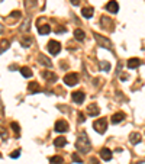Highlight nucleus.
Returning <instances> with one entry per match:
<instances>
[{
    "label": "nucleus",
    "instance_id": "f257e3e1",
    "mask_svg": "<svg viewBox=\"0 0 145 164\" xmlns=\"http://www.w3.org/2000/svg\"><path fill=\"white\" fill-rule=\"evenodd\" d=\"M75 148L80 153H83V154H87L92 150V142H90V139H89V137H87L86 132H81L78 135V138L75 141Z\"/></svg>",
    "mask_w": 145,
    "mask_h": 164
},
{
    "label": "nucleus",
    "instance_id": "f03ea898",
    "mask_svg": "<svg viewBox=\"0 0 145 164\" xmlns=\"http://www.w3.org/2000/svg\"><path fill=\"white\" fill-rule=\"evenodd\" d=\"M93 37H94L96 42H97L102 48H106V49H109V51H113V45H112V42H110L109 38L103 37V35H100V34H96V32L93 34Z\"/></svg>",
    "mask_w": 145,
    "mask_h": 164
},
{
    "label": "nucleus",
    "instance_id": "7ed1b4c3",
    "mask_svg": "<svg viewBox=\"0 0 145 164\" xmlns=\"http://www.w3.org/2000/svg\"><path fill=\"white\" fill-rule=\"evenodd\" d=\"M93 128H94L96 132H99V134H105L106 129H108V121H106L105 118L96 119V121L93 122Z\"/></svg>",
    "mask_w": 145,
    "mask_h": 164
},
{
    "label": "nucleus",
    "instance_id": "20e7f679",
    "mask_svg": "<svg viewBox=\"0 0 145 164\" xmlns=\"http://www.w3.org/2000/svg\"><path fill=\"white\" fill-rule=\"evenodd\" d=\"M64 83L67 84V86H75L77 83H78V74H75V73H68V74H65L64 76Z\"/></svg>",
    "mask_w": 145,
    "mask_h": 164
},
{
    "label": "nucleus",
    "instance_id": "39448f33",
    "mask_svg": "<svg viewBox=\"0 0 145 164\" xmlns=\"http://www.w3.org/2000/svg\"><path fill=\"white\" fill-rule=\"evenodd\" d=\"M48 51H49V54H52V55H57L60 51H61V44L58 41H54V39H51V41L48 42Z\"/></svg>",
    "mask_w": 145,
    "mask_h": 164
},
{
    "label": "nucleus",
    "instance_id": "423d86ee",
    "mask_svg": "<svg viewBox=\"0 0 145 164\" xmlns=\"http://www.w3.org/2000/svg\"><path fill=\"white\" fill-rule=\"evenodd\" d=\"M71 97L75 103H83L84 99H86V93L81 92V90H77V92H74V93L71 94Z\"/></svg>",
    "mask_w": 145,
    "mask_h": 164
},
{
    "label": "nucleus",
    "instance_id": "0eeeda50",
    "mask_svg": "<svg viewBox=\"0 0 145 164\" xmlns=\"http://www.w3.org/2000/svg\"><path fill=\"white\" fill-rule=\"evenodd\" d=\"M106 10L110 12V13H118L119 12V4L116 0H109L106 3Z\"/></svg>",
    "mask_w": 145,
    "mask_h": 164
},
{
    "label": "nucleus",
    "instance_id": "6e6552de",
    "mask_svg": "<svg viewBox=\"0 0 145 164\" xmlns=\"http://www.w3.org/2000/svg\"><path fill=\"white\" fill-rule=\"evenodd\" d=\"M142 141V135L139 134V132H131L129 134V142L132 144V145H137V144H139Z\"/></svg>",
    "mask_w": 145,
    "mask_h": 164
},
{
    "label": "nucleus",
    "instance_id": "1a4fd4ad",
    "mask_svg": "<svg viewBox=\"0 0 145 164\" xmlns=\"http://www.w3.org/2000/svg\"><path fill=\"white\" fill-rule=\"evenodd\" d=\"M55 131L57 132H67L68 131V123L65 122V121H63V119L57 121L55 122Z\"/></svg>",
    "mask_w": 145,
    "mask_h": 164
},
{
    "label": "nucleus",
    "instance_id": "9d476101",
    "mask_svg": "<svg viewBox=\"0 0 145 164\" xmlns=\"http://www.w3.org/2000/svg\"><path fill=\"white\" fill-rule=\"evenodd\" d=\"M87 113H89V116H97L100 113V109L96 103H92L87 106Z\"/></svg>",
    "mask_w": 145,
    "mask_h": 164
},
{
    "label": "nucleus",
    "instance_id": "9b49d317",
    "mask_svg": "<svg viewBox=\"0 0 145 164\" xmlns=\"http://www.w3.org/2000/svg\"><path fill=\"white\" fill-rule=\"evenodd\" d=\"M42 77H44L46 82H49V83L57 82V74H55V73H52V71H49V70L42 71Z\"/></svg>",
    "mask_w": 145,
    "mask_h": 164
},
{
    "label": "nucleus",
    "instance_id": "f8f14e48",
    "mask_svg": "<svg viewBox=\"0 0 145 164\" xmlns=\"http://www.w3.org/2000/svg\"><path fill=\"white\" fill-rule=\"evenodd\" d=\"M38 61L44 65V67H48V68H51L52 67V63H51V60L48 58V57H45L44 54H39V57H38Z\"/></svg>",
    "mask_w": 145,
    "mask_h": 164
},
{
    "label": "nucleus",
    "instance_id": "ddd939ff",
    "mask_svg": "<svg viewBox=\"0 0 145 164\" xmlns=\"http://www.w3.org/2000/svg\"><path fill=\"white\" fill-rule=\"evenodd\" d=\"M126 65H128V68H131V70L138 68V67L141 65V60H139V58H129L128 63H126Z\"/></svg>",
    "mask_w": 145,
    "mask_h": 164
},
{
    "label": "nucleus",
    "instance_id": "4468645a",
    "mask_svg": "<svg viewBox=\"0 0 145 164\" xmlns=\"http://www.w3.org/2000/svg\"><path fill=\"white\" fill-rule=\"evenodd\" d=\"M38 32H39V35H48L49 32H51V26L48 25V23H41V25H38Z\"/></svg>",
    "mask_w": 145,
    "mask_h": 164
},
{
    "label": "nucleus",
    "instance_id": "2eb2a0df",
    "mask_svg": "<svg viewBox=\"0 0 145 164\" xmlns=\"http://www.w3.org/2000/svg\"><path fill=\"white\" fill-rule=\"evenodd\" d=\"M123 119H125V113H123V112H118V113H115V115L112 116L110 121H112L113 125H116V123H120Z\"/></svg>",
    "mask_w": 145,
    "mask_h": 164
},
{
    "label": "nucleus",
    "instance_id": "dca6fc26",
    "mask_svg": "<svg viewBox=\"0 0 145 164\" xmlns=\"http://www.w3.org/2000/svg\"><path fill=\"white\" fill-rule=\"evenodd\" d=\"M100 157L105 160V161H110L112 160V151L109 148H102L100 150Z\"/></svg>",
    "mask_w": 145,
    "mask_h": 164
},
{
    "label": "nucleus",
    "instance_id": "f3484780",
    "mask_svg": "<svg viewBox=\"0 0 145 164\" xmlns=\"http://www.w3.org/2000/svg\"><path fill=\"white\" fill-rule=\"evenodd\" d=\"M81 15H83L86 19H90V18H93V15H94V9H93V7H83V9H81Z\"/></svg>",
    "mask_w": 145,
    "mask_h": 164
},
{
    "label": "nucleus",
    "instance_id": "a211bd4d",
    "mask_svg": "<svg viewBox=\"0 0 145 164\" xmlns=\"http://www.w3.org/2000/svg\"><path fill=\"white\" fill-rule=\"evenodd\" d=\"M54 145H55V147H58V148H63V147H65V145H67V139H65L64 137H58V138H55Z\"/></svg>",
    "mask_w": 145,
    "mask_h": 164
},
{
    "label": "nucleus",
    "instance_id": "6ab92c4d",
    "mask_svg": "<svg viewBox=\"0 0 145 164\" xmlns=\"http://www.w3.org/2000/svg\"><path fill=\"white\" fill-rule=\"evenodd\" d=\"M74 38H75V41H78V42L84 41V38H86L84 31H81V29H75V31H74Z\"/></svg>",
    "mask_w": 145,
    "mask_h": 164
},
{
    "label": "nucleus",
    "instance_id": "aec40b11",
    "mask_svg": "<svg viewBox=\"0 0 145 164\" xmlns=\"http://www.w3.org/2000/svg\"><path fill=\"white\" fill-rule=\"evenodd\" d=\"M20 74H22L23 77H26V79H31L34 73H32V70H31L29 67H22V68H20Z\"/></svg>",
    "mask_w": 145,
    "mask_h": 164
},
{
    "label": "nucleus",
    "instance_id": "412c9836",
    "mask_svg": "<svg viewBox=\"0 0 145 164\" xmlns=\"http://www.w3.org/2000/svg\"><path fill=\"white\" fill-rule=\"evenodd\" d=\"M100 22H102V26L105 28V26H109V31H112L113 29V25H110V23H113L109 18H105V16H102V19H100Z\"/></svg>",
    "mask_w": 145,
    "mask_h": 164
},
{
    "label": "nucleus",
    "instance_id": "4be33fe9",
    "mask_svg": "<svg viewBox=\"0 0 145 164\" xmlns=\"http://www.w3.org/2000/svg\"><path fill=\"white\" fill-rule=\"evenodd\" d=\"M28 89H29V92H32V93H35V92H39L41 90V86L35 82H31L29 83V86H28Z\"/></svg>",
    "mask_w": 145,
    "mask_h": 164
},
{
    "label": "nucleus",
    "instance_id": "5701e85b",
    "mask_svg": "<svg viewBox=\"0 0 145 164\" xmlns=\"http://www.w3.org/2000/svg\"><path fill=\"white\" fill-rule=\"evenodd\" d=\"M49 163L51 164H63L64 163V160H63L61 156H54V157L49 158Z\"/></svg>",
    "mask_w": 145,
    "mask_h": 164
},
{
    "label": "nucleus",
    "instance_id": "b1692460",
    "mask_svg": "<svg viewBox=\"0 0 145 164\" xmlns=\"http://www.w3.org/2000/svg\"><path fill=\"white\" fill-rule=\"evenodd\" d=\"M29 28H31V19H26V20L20 25V31H22V32H28Z\"/></svg>",
    "mask_w": 145,
    "mask_h": 164
},
{
    "label": "nucleus",
    "instance_id": "393cba45",
    "mask_svg": "<svg viewBox=\"0 0 145 164\" xmlns=\"http://www.w3.org/2000/svg\"><path fill=\"white\" fill-rule=\"evenodd\" d=\"M99 67H100L102 71H109L110 70V63L109 61H100L99 63Z\"/></svg>",
    "mask_w": 145,
    "mask_h": 164
},
{
    "label": "nucleus",
    "instance_id": "a878e982",
    "mask_svg": "<svg viewBox=\"0 0 145 164\" xmlns=\"http://www.w3.org/2000/svg\"><path fill=\"white\" fill-rule=\"evenodd\" d=\"M9 45H10V42L7 41V39H1V41H0V46H1V48H0V54L4 52V51L9 48Z\"/></svg>",
    "mask_w": 145,
    "mask_h": 164
},
{
    "label": "nucleus",
    "instance_id": "bb28decb",
    "mask_svg": "<svg viewBox=\"0 0 145 164\" xmlns=\"http://www.w3.org/2000/svg\"><path fill=\"white\" fill-rule=\"evenodd\" d=\"M20 44H22L25 48H28V46H31V44H32V38H29V37H23L22 41H20Z\"/></svg>",
    "mask_w": 145,
    "mask_h": 164
},
{
    "label": "nucleus",
    "instance_id": "cd10ccee",
    "mask_svg": "<svg viewBox=\"0 0 145 164\" xmlns=\"http://www.w3.org/2000/svg\"><path fill=\"white\" fill-rule=\"evenodd\" d=\"M10 128L13 129V132H15L16 135H19V134H20V128H19L18 122H12V123H10Z\"/></svg>",
    "mask_w": 145,
    "mask_h": 164
},
{
    "label": "nucleus",
    "instance_id": "c85d7f7f",
    "mask_svg": "<svg viewBox=\"0 0 145 164\" xmlns=\"http://www.w3.org/2000/svg\"><path fill=\"white\" fill-rule=\"evenodd\" d=\"M0 135H1V139H3V141L7 139V131H6L3 126H0Z\"/></svg>",
    "mask_w": 145,
    "mask_h": 164
},
{
    "label": "nucleus",
    "instance_id": "c756f323",
    "mask_svg": "<svg viewBox=\"0 0 145 164\" xmlns=\"http://www.w3.org/2000/svg\"><path fill=\"white\" fill-rule=\"evenodd\" d=\"M71 158H72V161H74V163H81V158H80V156H78L77 153H72Z\"/></svg>",
    "mask_w": 145,
    "mask_h": 164
},
{
    "label": "nucleus",
    "instance_id": "7c9ffc66",
    "mask_svg": "<svg viewBox=\"0 0 145 164\" xmlns=\"http://www.w3.org/2000/svg\"><path fill=\"white\" fill-rule=\"evenodd\" d=\"M19 156H20V150H16L10 154V158H19Z\"/></svg>",
    "mask_w": 145,
    "mask_h": 164
},
{
    "label": "nucleus",
    "instance_id": "2f4dec72",
    "mask_svg": "<svg viewBox=\"0 0 145 164\" xmlns=\"http://www.w3.org/2000/svg\"><path fill=\"white\" fill-rule=\"evenodd\" d=\"M65 31H67L65 26H57V28H55V32H57V34H63V32H65Z\"/></svg>",
    "mask_w": 145,
    "mask_h": 164
},
{
    "label": "nucleus",
    "instance_id": "473e14b6",
    "mask_svg": "<svg viewBox=\"0 0 145 164\" xmlns=\"http://www.w3.org/2000/svg\"><path fill=\"white\" fill-rule=\"evenodd\" d=\"M10 18H15V19H18V18H20V12L19 10H15L12 15H10Z\"/></svg>",
    "mask_w": 145,
    "mask_h": 164
},
{
    "label": "nucleus",
    "instance_id": "72a5a7b5",
    "mask_svg": "<svg viewBox=\"0 0 145 164\" xmlns=\"http://www.w3.org/2000/svg\"><path fill=\"white\" fill-rule=\"evenodd\" d=\"M84 121H86V116H84V115H83L81 112H78V122H80V123H83Z\"/></svg>",
    "mask_w": 145,
    "mask_h": 164
},
{
    "label": "nucleus",
    "instance_id": "f704fd0d",
    "mask_svg": "<svg viewBox=\"0 0 145 164\" xmlns=\"http://www.w3.org/2000/svg\"><path fill=\"white\" fill-rule=\"evenodd\" d=\"M90 164H100L97 158H90Z\"/></svg>",
    "mask_w": 145,
    "mask_h": 164
},
{
    "label": "nucleus",
    "instance_id": "c9c22d12",
    "mask_svg": "<svg viewBox=\"0 0 145 164\" xmlns=\"http://www.w3.org/2000/svg\"><path fill=\"white\" fill-rule=\"evenodd\" d=\"M71 1V4H74V6H78L80 4V0H70Z\"/></svg>",
    "mask_w": 145,
    "mask_h": 164
},
{
    "label": "nucleus",
    "instance_id": "e433bc0d",
    "mask_svg": "<svg viewBox=\"0 0 145 164\" xmlns=\"http://www.w3.org/2000/svg\"><path fill=\"white\" fill-rule=\"evenodd\" d=\"M128 79V76L126 74H123V76H120V80H126Z\"/></svg>",
    "mask_w": 145,
    "mask_h": 164
},
{
    "label": "nucleus",
    "instance_id": "4c0bfd02",
    "mask_svg": "<svg viewBox=\"0 0 145 164\" xmlns=\"http://www.w3.org/2000/svg\"><path fill=\"white\" fill-rule=\"evenodd\" d=\"M3 32H4V28H3V25L0 23V34H3Z\"/></svg>",
    "mask_w": 145,
    "mask_h": 164
},
{
    "label": "nucleus",
    "instance_id": "58836bf2",
    "mask_svg": "<svg viewBox=\"0 0 145 164\" xmlns=\"http://www.w3.org/2000/svg\"><path fill=\"white\" fill-rule=\"evenodd\" d=\"M135 164H145V161H138V163H135Z\"/></svg>",
    "mask_w": 145,
    "mask_h": 164
},
{
    "label": "nucleus",
    "instance_id": "ea45409f",
    "mask_svg": "<svg viewBox=\"0 0 145 164\" xmlns=\"http://www.w3.org/2000/svg\"><path fill=\"white\" fill-rule=\"evenodd\" d=\"M0 157H1V154H0Z\"/></svg>",
    "mask_w": 145,
    "mask_h": 164
}]
</instances>
